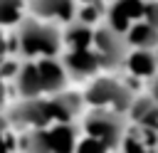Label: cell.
Here are the masks:
<instances>
[{
  "label": "cell",
  "mask_w": 158,
  "mask_h": 153,
  "mask_svg": "<svg viewBox=\"0 0 158 153\" xmlns=\"http://www.w3.org/2000/svg\"><path fill=\"white\" fill-rule=\"evenodd\" d=\"M81 96L74 91H62L49 99H22L7 111V121L30 128H49L54 123H72L81 111Z\"/></svg>",
  "instance_id": "obj_1"
},
{
  "label": "cell",
  "mask_w": 158,
  "mask_h": 153,
  "mask_svg": "<svg viewBox=\"0 0 158 153\" xmlns=\"http://www.w3.org/2000/svg\"><path fill=\"white\" fill-rule=\"evenodd\" d=\"M20 37V54L25 57H57L64 47V32H59L57 25L44 22L40 17H25L17 25Z\"/></svg>",
  "instance_id": "obj_2"
},
{
  "label": "cell",
  "mask_w": 158,
  "mask_h": 153,
  "mask_svg": "<svg viewBox=\"0 0 158 153\" xmlns=\"http://www.w3.org/2000/svg\"><path fill=\"white\" fill-rule=\"evenodd\" d=\"M81 96L91 109H111V111H118V114H128L133 101H136L133 91L123 81H118L116 76L91 79Z\"/></svg>",
  "instance_id": "obj_3"
},
{
  "label": "cell",
  "mask_w": 158,
  "mask_h": 153,
  "mask_svg": "<svg viewBox=\"0 0 158 153\" xmlns=\"http://www.w3.org/2000/svg\"><path fill=\"white\" fill-rule=\"evenodd\" d=\"M126 114H118V111H111V109H91L84 121H81V128L86 136L106 143L111 151H118L126 133H128V126H126Z\"/></svg>",
  "instance_id": "obj_4"
},
{
  "label": "cell",
  "mask_w": 158,
  "mask_h": 153,
  "mask_svg": "<svg viewBox=\"0 0 158 153\" xmlns=\"http://www.w3.org/2000/svg\"><path fill=\"white\" fill-rule=\"evenodd\" d=\"M94 52L99 54L101 59V67L114 72L118 67H126V59L131 54L128 49V39L118 32H114L106 22L96 27V35H94Z\"/></svg>",
  "instance_id": "obj_5"
},
{
  "label": "cell",
  "mask_w": 158,
  "mask_h": 153,
  "mask_svg": "<svg viewBox=\"0 0 158 153\" xmlns=\"http://www.w3.org/2000/svg\"><path fill=\"white\" fill-rule=\"evenodd\" d=\"M146 7H148V0H114L106 12V25L114 32L126 37L136 22L146 20Z\"/></svg>",
  "instance_id": "obj_6"
},
{
  "label": "cell",
  "mask_w": 158,
  "mask_h": 153,
  "mask_svg": "<svg viewBox=\"0 0 158 153\" xmlns=\"http://www.w3.org/2000/svg\"><path fill=\"white\" fill-rule=\"evenodd\" d=\"M62 62H64L69 76H74V79H96L99 69H104L94 47L91 49H67Z\"/></svg>",
  "instance_id": "obj_7"
},
{
  "label": "cell",
  "mask_w": 158,
  "mask_h": 153,
  "mask_svg": "<svg viewBox=\"0 0 158 153\" xmlns=\"http://www.w3.org/2000/svg\"><path fill=\"white\" fill-rule=\"evenodd\" d=\"M30 10L40 20L54 22H74L77 20V0H30Z\"/></svg>",
  "instance_id": "obj_8"
},
{
  "label": "cell",
  "mask_w": 158,
  "mask_h": 153,
  "mask_svg": "<svg viewBox=\"0 0 158 153\" xmlns=\"http://www.w3.org/2000/svg\"><path fill=\"white\" fill-rule=\"evenodd\" d=\"M37 67H40V76H42L44 94L54 96V94H62V91L67 89L69 72H67L64 62H59L57 57H44V59H37Z\"/></svg>",
  "instance_id": "obj_9"
},
{
  "label": "cell",
  "mask_w": 158,
  "mask_h": 153,
  "mask_svg": "<svg viewBox=\"0 0 158 153\" xmlns=\"http://www.w3.org/2000/svg\"><path fill=\"white\" fill-rule=\"evenodd\" d=\"M15 89L22 99H40L44 94L42 86V76H40V67L37 62H25L20 74L15 76Z\"/></svg>",
  "instance_id": "obj_10"
},
{
  "label": "cell",
  "mask_w": 158,
  "mask_h": 153,
  "mask_svg": "<svg viewBox=\"0 0 158 153\" xmlns=\"http://www.w3.org/2000/svg\"><path fill=\"white\" fill-rule=\"evenodd\" d=\"M126 69L136 79H153L158 76V54L153 49H131Z\"/></svg>",
  "instance_id": "obj_11"
},
{
  "label": "cell",
  "mask_w": 158,
  "mask_h": 153,
  "mask_svg": "<svg viewBox=\"0 0 158 153\" xmlns=\"http://www.w3.org/2000/svg\"><path fill=\"white\" fill-rule=\"evenodd\" d=\"M49 151L52 153H77V126L74 123H54L47 128Z\"/></svg>",
  "instance_id": "obj_12"
},
{
  "label": "cell",
  "mask_w": 158,
  "mask_h": 153,
  "mask_svg": "<svg viewBox=\"0 0 158 153\" xmlns=\"http://www.w3.org/2000/svg\"><path fill=\"white\" fill-rule=\"evenodd\" d=\"M128 116H131L133 126H143V128L158 131V101L151 94L148 96H136Z\"/></svg>",
  "instance_id": "obj_13"
},
{
  "label": "cell",
  "mask_w": 158,
  "mask_h": 153,
  "mask_svg": "<svg viewBox=\"0 0 158 153\" xmlns=\"http://www.w3.org/2000/svg\"><path fill=\"white\" fill-rule=\"evenodd\" d=\"M94 35H96V27L74 20L64 27V47L67 49H91L94 47Z\"/></svg>",
  "instance_id": "obj_14"
},
{
  "label": "cell",
  "mask_w": 158,
  "mask_h": 153,
  "mask_svg": "<svg viewBox=\"0 0 158 153\" xmlns=\"http://www.w3.org/2000/svg\"><path fill=\"white\" fill-rule=\"evenodd\" d=\"M126 39H128V47H133V49H153V52L158 49V30L153 25H148L146 20L136 22L128 30Z\"/></svg>",
  "instance_id": "obj_15"
},
{
  "label": "cell",
  "mask_w": 158,
  "mask_h": 153,
  "mask_svg": "<svg viewBox=\"0 0 158 153\" xmlns=\"http://www.w3.org/2000/svg\"><path fill=\"white\" fill-rule=\"evenodd\" d=\"M25 0H0V22L5 27H12V25H20L25 17Z\"/></svg>",
  "instance_id": "obj_16"
},
{
  "label": "cell",
  "mask_w": 158,
  "mask_h": 153,
  "mask_svg": "<svg viewBox=\"0 0 158 153\" xmlns=\"http://www.w3.org/2000/svg\"><path fill=\"white\" fill-rule=\"evenodd\" d=\"M106 12L109 7L104 2H91V5H79L77 10V20L84 22V25H91V27H99L101 20H106Z\"/></svg>",
  "instance_id": "obj_17"
},
{
  "label": "cell",
  "mask_w": 158,
  "mask_h": 153,
  "mask_svg": "<svg viewBox=\"0 0 158 153\" xmlns=\"http://www.w3.org/2000/svg\"><path fill=\"white\" fill-rule=\"evenodd\" d=\"M109 151L111 148L106 143H101V141H96L91 136H84L79 141V146H77V153H109Z\"/></svg>",
  "instance_id": "obj_18"
},
{
  "label": "cell",
  "mask_w": 158,
  "mask_h": 153,
  "mask_svg": "<svg viewBox=\"0 0 158 153\" xmlns=\"http://www.w3.org/2000/svg\"><path fill=\"white\" fill-rule=\"evenodd\" d=\"M146 22L153 25L158 30V0H148V7H146Z\"/></svg>",
  "instance_id": "obj_19"
},
{
  "label": "cell",
  "mask_w": 158,
  "mask_h": 153,
  "mask_svg": "<svg viewBox=\"0 0 158 153\" xmlns=\"http://www.w3.org/2000/svg\"><path fill=\"white\" fill-rule=\"evenodd\" d=\"M148 94L158 101V76H153V79H151V84H148Z\"/></svg>",
  "instance_id": "obj_20"
},
{
  "label": "cell",
  "mask_w": 158,
  "mask_h": 153,
  "mask_svg": "<svg viewBox=\"0 0 158 153\" xmlns=\"http://www.w3.org/2000/svg\"><path fill=\"white\" fill-rule=\"evenodd\" d=\"M91 2H104V0H79V5H91Z\"/></svg>",
  "instance_id": "obj_21"
},
{
  "label": "cell",
  "mask_w": 158,
  "mask_h": 153,
  "mask_svg": "<svg viewBox=\"0 0 158 153\" xmlns=\"http://www.w3.org/2000/svg\"><path fill=\"white\" fill-rule=\"evenodd\" d=\"M156 54H158V49H156Z\"/></svg>",
  "instance_id": "obj_22"
},
{
  "label": "cell",
  "mask_w": 158,
  "mask_h": 153,
  "mask_svg": "<svg viewBox=\"0 0 158 153\" xmlns=\"http://www.w3.org/2000/svg\"><path fill=\"white\" fill-rule=\"evenodd\" d=\"M156 153H158V151H156Z\"/></svg>",
  "instance_id": "obj_23"
}]
</instances>
